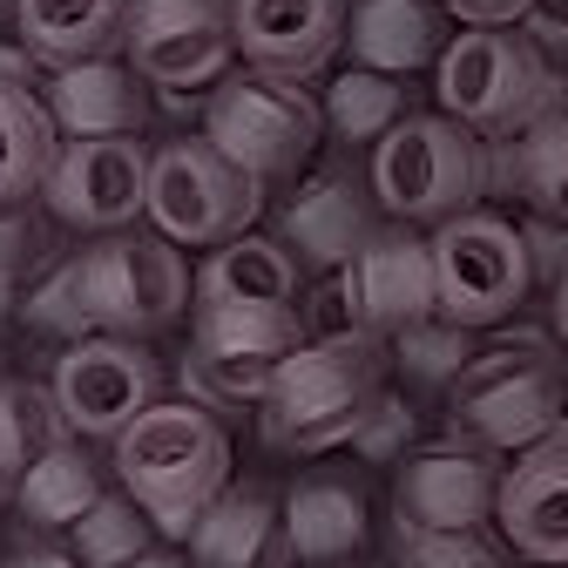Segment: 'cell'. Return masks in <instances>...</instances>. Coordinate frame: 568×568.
<instances>
[{"label": "cell", "mask_w": 568, "mask_h": 568, "mask_svg": "<svg viewBox=\"0 0 568 568\" xmlns=\"http://www.w3.org/2000/svg\"><path fill=\"white\" fill-rule=\"evenodd\" d=\"M109 447H115L122 494L170 541H190V528L210 515V501L231 487V434H224V419L190 406V399H156Z\"/></svg>", "instance_id": "cell-1"}, {"label": "cell", "mask_w": 568, "mask_h": 568, "mask_svg": "<svg viewBox=\"0 0 568 568\" xmlns=\"http://www.w3.org/2000/svg\"><path fill=\"white\" fill-rule=\"evenodd\" d=\"M434 89H440V115H454L480 142H515L568 109V82L515 28H460L434 61Z\"/></svg>", "instance_id": "cell-2"}, {"label": "cell", "mask_w": 568, "mask_h": 568, "mask_svg": "<svg viewBox=\"0 0 568 568\" xmlns=\"http://www.w3.org/2000/svg\"><path fill=\"white\" fill-rule=\"evenodd\" d=\"M494 183V156L454 115H406L373 142V196L393 224H454Z\"/></svg>", "instance_id": "cell-3"}, {"label": "cell", "mask_w": 568, "mask_h": 568, "mask_svg": "<svg viewBox=\"0 0 568 568\" xmlns=\"http://www.w3.org/2000/svg\"><path fill=\"white\" fill-rule=\"evenodd\" d=\"M454 413L474 440L528 454L561 426V352L541 332H515L501 345H487L467 359L454 386Z\"/></svg>", "instance_id": "cell-4"}, {"label": "cell", "mask_w": 568, "mask_h": 568, "mask_svg": "<svg viewBox=\"0 0 568 568\" xmlns=\"http://www.w3.org/2000/svg\"><path fill=\"white\" fill-rule=\"evenodd\" d=\"M82 271V305L95 332L115 338H150L196 312V271L183 264V244L163 231H115L89 251H75Z\"/></svg>", "instance_id": "cell-5"}, {"label": "cell", "mask_w": 568, "mask_h": 568, "mask_svg": "<svg viewBox=\"0 0 568 568\" xmlns=\"http://www.w3.org/2000/svg\"><path fill=\"white\" fill-rule=\"evenodd\" d=\"M203 135L257 183H284L312 163L318 135H325V102H312L305 82H277V75H257V68H237V75H224L210 89Z\"/></svg>", "instance_id": "cell-6"}, {"label": "cell", "mask_w": 568, "mask_h": 568, "mask_svg": "<svg viewBox=\"0 0 568 568\" xmlns=\"http://www.w3.org/2000/svg\"><path fill=\"white\" fill-rule=\"evenodd\" d=\"M264 210V183L251 170H237L210 135H176L150 163V224L170 244H231L257 224Z\"/></svg>", "instance_id": "cell-7"}, {"label": "cell", "mask_w": 568, "mask_h": 568, "mask_svg": "<svg viewBox=\"0 0 568 568\" xmlns=\"http://www.w3.org/2000/svg\"><path fill=\"white\" fill-rule=\"evenodd\" d=\"M373 399V345H298L292 359H277L271 393L257 406L264 440L318 454L352 440V419Z\"/></svg>", "instance_id": "cell-8"}, {"label": "cell", "mask_w": 568, "mask_h": 568, "mask_svg": "<svg viewBox=\"0 0 568 568\" xmlns=\"http://www.w3.org/2000/svg\"><path fill=\"white\" fill-rule=\"evenodd\" d=\"M434 264H440V318L480 332L501 325L528 292H535V257L521 224L494 210H460L454 224L434 231Z\"/></svg>", "instance_id": "cell-9"}, {"label": "cell", "mask_w": 568, "mask_h": 568, "mask_svg": "<svg viewBox=\"0 0 568 568\" xmlns=\"http://www.w3.org/2000/svg\"><path fill=\"white\" fill-rule=\"evenodd\" d=\"M54 406L68 419V434L82 440H122L129 426L163 399V366L142 352V338H115V332H95V338H75L54 359Z\"/></svg>", "instance_id": "cell-10"}, {"label": "cell", "mask_w": 568, "mask_h": 568, "mask_svg": "<svg viewBox=\"0 0 568 568\" xmlns=\"http://www.w3.org/2000/svg\"><path fill=\"white\" fill-rule=\"evenodd\" d=\"M237 0H150L129 8V68L163 95H196L231 75Z\"/></svg>", "instance_id": "cell-11"}, {"label": "cell", "mask_w": 568, "mask_h": 568, "mask_svg": "<svg viewBox=\"0 0 568 568\" xmlns=\"http://www.w3.org/2000/svg\"><path fill=\"white\" fill-rule=\"evenodd\" d=\"M150 163L156 150L142 135H68L41 203L68 231L115 237L135 217H150Z\"/></svg>", "instance_id": "cell-12"}, {"label": "cell", "mask_w": 568, "mask_h": 568, "mask_svg": "<svg viewBox=\"0 0 568 568\" xmlns=\"http://www.w3.org/2000/svg\"><path fill=\"white\" fill-rule=\"evenodd\" d=\"M352 34L345 0H237V54L257 75L318 82Z\"/></svg>", "instance_id": "cell-13"}, {"label": "cell", "mask_w": 568, "mask_h": 568, "mask_svg": "<svg viewBox=\"0 0 568 568\" xmlns=\"http://www.w3.org/2000/svg\"><path fill=\"white\" fill-rule=\"evenodd\" d=\"M508 548L541 561V568H568V426L541 447H528L508 474H501V501H494Z\"/></svg>", "instance_id": "cell-14"}, {"label": "cell", "mask_w": 568, "mask_h": 568, "mask_svg": "<svg viewBox=\"0 0 568 568\" xmlns=\"http://www.w3.org/2000/svg\"><path fill=\"white\" fill-rule=\"evenodd\" d=\"M373 231H379L373 203H366V190L352 183L345 170L312 176L292 203H284V217H277V244L298 257V271H318V277L352 271L359 251L373 244Z\"/></svg>", "instance_id": "cell-15"}, {"label": "cell", "mask_w": 568, "mask_h": 568, "mask_svg": "<svg viewBox=\"0 0 568 568\" xmlns=\"http://www.w3.org/2000/svg\"><path fill=\"white\" fill-rule=\"evenodd\" d=\"M494 501H501V474H494L480 454L460 447H434V454H413L393 494V521L406 528H434V535H460L494 521Z\"/></svg>", "instance_id": "cell-16"}, {"label": "cell", "mask_w": 568, "mask_h": 568, "mask_svg": "<svg viewBox=\"0 0 568 568\" xmlns=\"http://www.w3.org/2000/svg\"><path fill=\"white\" fill-rule=\"evenodd\" d=\"M359 298L373 312V332H406L419 318H440V264H434V237H419L413 224H386L373 231V244L352 264Z\"/></svg>", "instance_id": "cell-17"}, {"label": "cell", "mask_w": 568, "mask_h": 568, "mask_svg": "<svg viewBox=\"0 0 568 568\" xmlns=\"http://www.w3.org/2000/svg\"><path fill=\"white\" fill-rule=\"evenodd\" d=\"M298 257L277 237H231L196 264V312H298Z\"/></svg>", "instance_id": "cell-18"}, {"label": "cell", "mask_w": 568, "mask_h": 568, "mask_svg": "<svg viewBox=\"0 0 568 568\" xmlns=\"http://www.w3.org/2000/svg\"><path fill=\"white\" fill-rule=\"evenodd\" d=\"M41 102L61 122V135H142V122H150V82L135 68H122L115 54L54 68Z\"/></svg>", "instance_id": "cell-19"}, {"label": "cell", "mask_w": 568, "mask_h": 568, "mask_svg": "<svg viewBox=\"0 0 568 568\" xmlns=\"http://www.w3.org/2000/svg\"><path fill=\"white\" fill-rule=\"evenodd\" d=\"M284 555V501L271 487L231 480L210 515L190 528V561L196 568H277Z\"/></svg>", "instance_id": "cell-20"}, {"label": "cell", "mask_w": 568, "mask_h": 568, "mask_svg": "<svg viewBox=\"0 0 568 568\" xmlns=\"http://www.w3.org/2000/svg\"><path fill=\"white\" fill-rule=\"evenodd\" d=\"M345 48L373 75H393V82L419 75L447 54V8H434V0H359Z\"/></svg>", "instance_id": "cell-21"}, {"label": "cell", "mask_w": 568, "mask_h": 568, "mask_svg": "<svg viewBox=\"0 0 568 568\" xmlns=\"http://www.w3.org/2000/svg\"><path fill=\"white\" fill-rule=\"evenodd\" d=\"M14 21L48 61V75L129 48V0H14Z\"/></svg>", "instance_id": "cell-22"}, {"label": "cell", "mask_w": 568, "mask_h": 568, "mask_svg": "<svg viewBox=\"0 0 568 568\" xmlns=\"http://www.w3.org/2000/svg\"><path fill=\"white\" fill-rule=\"evenodd\" d=\"M366 541V501L359 487H345L332 474H305L284 494V548L298 561H345Z\"/></svg>", "instance_id": "cell-23"}, {"label": "cell", "mask_w": 568, "mask_h": 568, "mask_svg": "<svg viewBox=\"0 0 568 568\" xmlns=\"http://www.w3.org/2000/svg\"><path fill=\"white\" fill-rule=\"evenodd\" d=\"M61 122L34 89H0V203H34L61 163Z\"/></svg>", "instance_id": "cell-24"}, {"label": "cell", "mask_w": 568, "mask_h": 568, "mask_svg": "<svg viewBox=\"0 0 568 568\" xmlns=\"http://www.w3.org/2000/svg\"><path fill=\"white\" fill-rule=\"evenodd\" d=\"M487 156H494V183L521 190L541 217L568 224V109L515 142H487Z\"/></svg>", "instance_id": "cell-25"}, {"label": "cell", "mask_w": 568, "mask_h": 568, "mask_svg": "<svg viewBox=\"0 0 568 568\" xmlns=\"http://www.w3.org/2000/svg\"><path fill=\"white\" fill-rule=\"evenodd\" d=\"M14 501H21V521H34V528H75L102 501V474H95V460L75 440H61V447H48L28 467V480L14 487Z\"/></svg>", "instance_id": "cell-26"}, {"label": "cell", "mask_w": 568, "mask_h": 568, "mask_svg": "<svg viewBox=\"0 0 568 568\" xmlns=\"http://www.w3.org/2000/svg\"><path fill=\"white\" fill-rule=\"evenodd\" d=\"M68 440V419L54 406V386L0 379V487H21L28 467Z\"/></svg>", "instance_id": "cell-27"}, {"label": "cell", "mask_w": 568, "mask_h": 568, "mask_svg": "<svg viewBox=\"0 0 568 568\" xmlns=\"http://www.w3.org/2000/svg\"><path fill=\"white\" fill-rule=\"evenodd\" d=\"M406 122V89L393 75H373V68H345V75L325 89V129L345 142H379Z\"/></svg>", "instance_id": "cell-28"}, {"label": "cell", "mask_w": 568, "mask_h": 568, "mask_svg": "<svg viewBox=\"0 0 568 568\" xmlns=\"http://www.w3.org/2000/svg\"><path fill=\"white\" fill-rule=\"evenodd\" d=\"M150 541H156V521L142 515L129 494H102V501L68 528V555L82 568H129V561L150 555Z\"/></svg>", "instance_id": "cell-29"}, {"label": "cell", "mask_w": 568, "mask_h": 568, "mask_svg": "<svg viewBox=\"0 0 568 568\" xmlns=\"http://www.w3.org/2000/svg\"><path fill=\"white\" fill-rule=\"evenodd\" d=\"M271 373L277 366H244V359H217V352H183V366H176V386H183V399L190 406H203V413H244V406H264V393H271Z\"/></svg>", "instance_id": "cell-30"}, {"label": "cell", "mask_w": 568, "mask_h": 568, "mask_svg": "<svg viewBox=\"0 0 568 568\" xmlns=\"http://www.w3.org/2000/svg\"><path fill=\"white\" fill-rule=\"evenodd\" d=\"M393 359H399V373L413 379V386H460V373H467V325H454V318H419V325H406L399 338H393Z\"/></svg>", "instance_id": "cell-31"}, {"label": "cell", "mask_w": 568, "mask_h": 568, "mask_svg": "<svg viewBox=\"0 0 568 568\" xmlns=\"http://www.w3.org/2000/svg\"><path fill=\"white\" fill-rule=\"evenodd\" d=\"M298 325H305V345H373V312L359 298V277L352 271H332L318 277V292L298 305Z\"/></svg>", "instance_id": "cell-32"}, {"label": "cell", "mask_w": 568, "mask_h": 568, "mask_svg": "<svg viewBox=\"0 0 568 568\" xmlns=\"http://www.w3.org/2000/svg\"><path fill=\"white\" fill-rule=\"evenodd\" d=\"M393 548H399V568H515L508 548L487 541L480 528L434 535V528H406V521H393Z\"/></svg>", "instance_id": "cell-33"}, {"label": "cell", "mask_w": 568, "mask_h": 568, "mask_svg": "<svg viewBox=\"0 0 568 568\" xmlns=\"http://www.w3.org/2000/svg\"><path fill=\"white\" fill-rule=\"evenodd\" d=\"M21 318L34 325V332H48V338H61V345H75V338H95V325H89V305H82V271H75V257H61L41 284H28V298H21Z\"/></svg>", "instance_id": "cell-34"}, {"label": "cell", "mask_w": 568, "mask_h": 568, "mask_svg": "<svg viewBox=\"0 0 568 568\" xmlns=\"http://www.w3.org/2000/svg\"><path fill=\"white\" fill-rule=\"evenodd\" d=\"M359 460H399L413 447V406L399 393H373L366 413L352 419V440H345Z\"/></svg>", "instance_id": "cell-35"}, {"label": "cell", "mask_w": 568, "mask_h": 568, "mask_svg": "<svg viewBox=\"0 0 568 568\" xmlns=\"http://www.w3.org/2000/svg\"><path fill=\"white\" fill-rule=\"evenodd\" d=\"M0 89H48V61L21 34L14 8H0Z\"/></svg>", "instance_id": "cell-36"}, {"label": "cell", "mask_w": 568, "mask_h": 568, "mask_svg": "<svg viewBox=\"0 0 568 568\" xmlns=\"http://www.w3.org/2000/svg\"><path fill=\"white\" fill-rule=\"evenodd\" d=\"M521 237H528V257H535V284H548V292H555V284L568 277V224L535 217Z\"/></svg>", "instance_id": "cell-37"}, {"label": "cell", "mask_w": 568, "mask_h": 568, "mask_svg": "<svg viewBox=\"0 0 568 568\" xmlns=\"http://www.w3.org/2000/svg\"><path fill=\"white\" fill-rule=\"evenodd\" d=\"M34 257V224H28V203H0V271L21 277Z\"/></svg>", "instance_id": "cell-38"}, {"label": "cell", "mask_w": 568, "mask_h": 568, "mask_svg": "<svg viewBox=\"0 0 568 568\" xmlns=\"http://www.w3.org/2000/svg\"><path fill=\"white\" fill-rule=\"evenodd\" d=\"M440 8L460 21V28H515L528 14V0H440Z\"/></svg>", "instance_id": "cell-39"}, {"label": "cell", "mask_w": 568, "mask_h": 568, "mask_svg": "<svg viewBox=\"0 0 568 568\" xmlns=\"http://www.w3.org/2000/svg\"><path fill=\"white\" fill-rule=\"evenodd\" d=\"M521 28L535 48H568V0H528Z\"/></svg>", "instance_id": "cell-40"}, {"label": "cell", "mask_w": 568, "mask_h": 568, "mask_svg": "<svg viewBox=\"0 0 568 568\" xmlns=\"http://www.w3.org/2000/svg\"><path fill=\"white\" fill-rule=\"evenodd\" d=\"M0 568H82V561L68 555V548H14Z\"/></svg>", "instance_id": "cell-41"}, {"label": "cell", "mask_w": 568, "mask_h": 568, "mask_svg": "<svg viewBox=\"0 0 568 568\" xmlns=\"http://www.w3.org/2000/svg\"><path fill=\"white\" fill-rule=\"evenodd\" d=\"M21 298H28V292H21V277H8V271H0V325H8V318L21 312Z\"/></svg>", "instance_id": "cell-42"}, {"label": "cell", "mask_w": 568, "mask_h": 568, "mask_svg": "<svg viewBox=\"0 0 568 568\" xmlns=\"http://www.w3.org/2000/svg\"><path fill=\"white\" fill-rule=\"evenodd\" d=\"M129 568H196V561H190V555H170V548H150V555L129 561Z\"/></svg>", "instance_id": "cell-43"}, {"label": "cell", "mask_w": 568, "mask_h": 568, "mask_svg": "<svg viewBox=\"0 0 568 568\" xmlns=\"http://www.w3.org/2000/svg\"><path fill=\"white\" fill-rule=\"evenodd\" d=\"M555 338H561V345H568V277H561V284H555Z\"/></svg>", "instance_id": "cell-44"}, {"label": "cell", "mask_w": 568, "mask_h": 568, "mask_svg": "<svg viewBox=\"0 0 568 568\" xmlns=\"http://www.w3.org/2000/svg\"><path fill=\"white\" fill-rule=\"evenodd\" d=\"M129 8H150V0H129Z\"/></svg>", "instance_id": "cell-45"}]
</instances>
